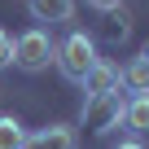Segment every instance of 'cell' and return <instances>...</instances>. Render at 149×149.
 <instances>
[{"label":"cell","mask_w":149,"mask_h":149,"mask_svg":"<svg viewBox=\"0 0 149 149\" xmlns=\"http://www.w3.org/2000/svg\"><path fill=\"white\" fill-rule=\"evenodd\" d=\"M53 61H57V70H61L66 84H84V74L97 61V40L88 31H66V40L53 48Z\"/></svg>","instance_id":"obj_1"},{"label":"cell","mask_w":149,"mask_h":149,"mask_svg":"<svg viewBox=\"0 0 149 149\" xmlns=\"http://www.w3.org/2000/svg\"><path fill=\"white\" fill-rule=\"evenodd\" d=\"M53 35H48V26H31V31H22L18 40H13V66L18 70H26V74H40L48 61H53Z\"/></svg>","instance_id":"obj_2"},{"label":"cell","mask_w":149,"mask_h":149,"mask_svg":"<svg viewBox=\"0 0 149 149\" xmlns=\"http://www.w3.org/2000/svg\"><path fill=\"white\" fill-rule=\"evenodd\" d=\"M123 105H127V97H123V92H110V97L84 101V127H88L92 136H105L110 127H118V123H123Z\"/></svg>","instance_id":"obj_3"},{"label":"cell","mask_w":149,"mask_h":149,"mask_svg":"<svg viewBox=\"0 0 149 149\" xmlns=\"http://www.w3.org/2000/svg\"><path fill=\"white\" fill-rule=\"evenodd\" d=\"M84 101H97V97H110V92H118V66L114 61H92V70L84 74Z\"/></svg>","instance_id":"obj_4"},{"label":"cell","mask_w":149,"mask_h":149,"mask_svg":"<svg viewBox=\"0 0 149 149\" xmlns=\"http://www.w3.org/2000/svg\"><path fill=\"white\" fill-rule=\"evenodd\" d=\"M26 149H74V127L70 123H48L26 132Z\"/></svg>","instance_id":"obj_5"},{"label":"cell","mask_w":149,"mask_h":149,"mask_svg":"<svg viewBox=\"0 0 149 149\" xmlns=\"http://www.w3.org/2000/svg\"><path fill=\"white\" fill-rule=\"evenodd\" d=\"M26 13L35 22H48V26H61L74 18V0H26Z\"/></svg>","instance_id":"obj_6"},{"label":"cell","mask_w":149,"mask_h":149,"mask_svg":"<svg viewBox=\"0 0 149 149\" xmlns=\"http://www.w3.org/2000/svg\"><path fill=\"white\" fill-rule=\"evenodd\" d=\"M118 88L132 92V97H145V92H149V61H145V57H132V61L118 70Z\"/></svg>","instance_id":"obj_7"},{"label":"cell","mask_w":149,"mask_h":149,"mask_svg":"<svg viewBox=\"0 0 149 149\" xmlns=\"http://www.w3.org/2000/svg\"><path fill=\"white\" fill-rule=\"evenodd\" d=\"M123 127L140 140V136H149V92L145 97H127V105H123Z\"/></svg>","instance_id":"obj_8"},{"label":"cell","mask_w":149,"mask_h":149,"mask_svg":"<svg viewBox=\"0 0 149 149\" xmlns=\"http://www.w3.org/2000/svg\"><path fill=\"white\" fill-rule=\"evenodd\" d=\"M0 149H26V127L13 114H0Z\"/></svg>","instance_id":"obj_9"},{"label":"cell","mask_w":149,"mask_h":149,"mask_svg":"<svg viewBox=\"0 0 149 149\" xmlns=\"http://www.w3.org/2000/svg\"><path fill=\"white\" fill-rule=\"evenodd\" d=\"M127 31H132V22H127V13L118 9V18H110V26H105V35H110L114 44H123V40H127Z\"/></svg>","instance_id":"obj_10"},{"label":"cell","mask_w":149,"mask_h":149,"mask_svg":"<svg viewBox=\"0 0 149 149\" xmlns=\"http://www.w3.org/2000/svg\"><path fill=\"white\" fill-rule=\"evenodd\" d=\"M5 66H13V35L0 31V70H5Z\"/></svg>","instance_id":"obj_11"},{"label":"cell","mask_w":149,"mask_h":149,"mask_svg":"<svg viewBox=\"0 0 149 149\" xmlns=\"http://www.w3.org/2000/svg\"><path fill=\"white\" fill-rule=\"evenodd\" d=\"M92 9H101V13H114V9H123V0H88Z\"/></svg>","instance_id":"obj_12"},{"label":"cell","mask_w":149,"mask_h":149,"mask_svg":"<svg viewBox=\"0 0 149 149\" xmlns=\"http://www.w3.org/2000/svg\"><path fill=\"white\" fill-rule=\"evenodd\" d=\"M110 149H145V140H136V136H127V140H118V145H110Z\"/></svg>","instance_id":"obj_13"},{"label":"cell","mask_w":149,"mask_h":149,"mask_svg":"<svg viewBox=\"0 0 149 149\" xmlns=\"http://www.w3.org/2000/svg\"><path fill=\"white\" fill-rule=\"evenodd\" d=\"M140 57H145V61H149V44H145V53H140Z\"/></svg>","instance_id":"obj_14"}]
</instances>
